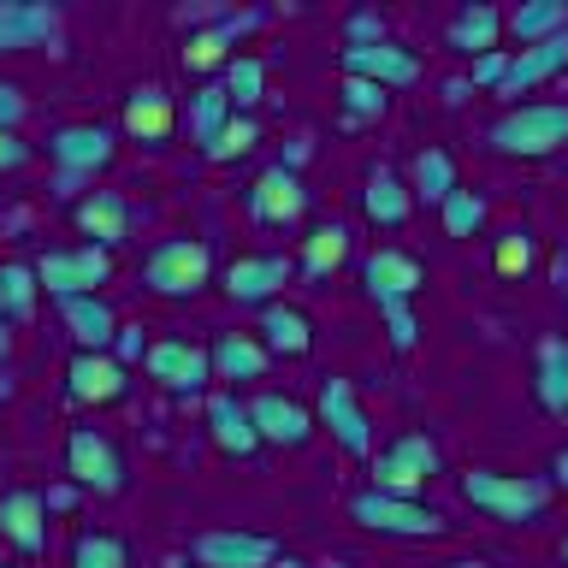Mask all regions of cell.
I'll list each match as a JSON object with an SVG mask.
<instances>
[{
	"label": "cell",
	"instance_id": "cell-1",
	"mask_svg": "<svg viewBox=\"0 0 568 568\" xmlns=\"http://www.w3.org/2000/svg\"><path fill=\"white\" fill-rule=\"evenodd\" d=\"M462 497L504 527H532V521H545V509H550V479L474 468V474H462Z\"/></svg>",
	"mask_w": 568,
	"mask_h": 568
},
{
	"label": "cell",
	"instance_id": "cell-2",
	"mask_svg": "<svg viewBox=\"0 0 568 568\" xmlns=\"http://www.w3.org/2000/svg\"><path fill=\"white\" fill-rule=\"evenodd\" d=\"M213 284V243L207 237H160L142 255V291L166 296V302H190Z\"/></svg>",
	"mask_w": 568,
	"mask_h": 568
},
{
	"label": "cell",
	"instance_id": "cell-3",
	"mask_svg": "<svg viewBox=\"0 0 568 568\" xmlns=\"http://www.w3.org/2000/svg\"><path fill=\"white\" fill-rule=\"evenodd\" d=\"M486 142L509 160H545L568 142V101H521L486 131Z\"/></svg>",
	"mask_w": 568,
	"mask_h": 568
},
{
	"label": "cell",
	"instance_id": "cell-4",
	"mask_svg": "<svg viewBox=\"0 0 568 568\" xmlns=\"http://www.w3.org/2000/svg\"><path fill=\"white\" fill-rule=\"evenodd\" d=\"M349 521L362 532H379V539H444V515L420 497H385V491H355L349 497Z\"/></svg>",
	"mask_w": 568,
	"mask_h": 568
},
{
	"label": "cell",
	"instance_id": "cell-5",
	"mask_svg": "<svg viewBox=\"0 0 568 568\" xmlns=\"http://www.w3.org/2000/svg\"><path fill=\"white\" fill-rule=\"evenodd\" d=\"M65 479L78 491H95V497H119L131 486V468H124V450L113 444V433H101V426H71L65 433Z\"/></svg>",
	"mask_w": 568,
	"mask_h": 568
},
{
	"label": "cell",
	"instance_id": "cell-6",
	"mask_svg": "<svg viewBox=\"0 0 568 568\" xmlns=\"http://www.w3.org/2000/svg\"><path fill=\"white\" fill-rule=\"evenodd\" d=\"M433 474H438V444L426 433H403V438H390L385 450L373 456L367 486L385 491V497H420Z\"/></svg>",
	"mask_w": 568,
	"mask_h": 568
},
{
	"label": "cell",
	"instance_id": "cell-7",
	"mask_svg": "<svg viewBox=\"0 0 568 568\" xmlns=\"http://www.w3.org/2000/svg\"><path fill=\"white\" fill-rule=\"evenodd\" d=\"M36 278H42V296L65 302V296H101V284H113V255L95 243H71V248H48L36 261Z\"/></svg>",
	"mask_w": 568,
	"mask_h": 568
},
{
	"label": "cell",
	"instance_id": "cell-8",
	"mask_svg": "<svg viewBox=\"0 0 568 568\" xmlns=\"http://www.w3.org/2000/svg\"><path fill=\"white\" fill-rule=\"evenodd\" d=\"M314 420H320V426H326V433L337 438V450H344V456H362V462H373V415H367L362 390H355L349 379H337V373H326V379H320Z\"/></svg>",
	"mask_w": 568,
	"mask_h": 568
},
{
	"label": "cell",
	"instance_id": "cell-9",
	"mask_svg": "<svg viewBox=\"0 0 568 568\" xmlns=\"http://www.w3.org/2000/svg\"><path fill=\"white\" fill-rule=\"evenodd\" d=\"M142 373H149L160 390H172V397L190 403L213 385V355H207V344H190V337H154L149 355H142Z\"/></svg>",
	"mask_w": 568,
	"mask_h": 568
},
{
	"label": "cell",
	"instance_id": "cell-10",
	"mask_svg": "<svg viewBox=\"0 0 568 568\" xmlns=\"http://www.w3.org/2000/svg\"><path fill=\"white\" fill-rule=\"evenodd\" d=\"M261 24H266V7L225 12V18H213V24L190 30L184 48H178V60H184V71H195V78H207V71H220V65L237 60V42H243V36H255Z\"/></svg>",
	"mask_w": 568,
	"mask_h": 568
},
{
	"label": "cell",
	"instance_id": "cell-11",
	"mask_svg": "<svg viewBox=\"0 0 568 568\" xmlns=\"http://www.w3.org/2000/svg\"><path fill=\"white\" fill-rule=\"evenodd\" d=\"M65 397L83 408H113L131 397V367L113 349H78L65 362Z\"/></svg>",
	"mask_w": 568,
	"mask_h": 568
},
{
	"label": "cell",
	"instance_id": "cell-12",
	"mask_svg": "<svg viewBox=\"0 0 568 568\" xmlns=\"http://www.w3.org/2000/svg\"><path fill=\"white\" fill-rule=\"evenodd\" d=\"M195 568H273L278 562V545L266 532H237V527H207L190 539V557Z\"/></svg>",
	"mask_w": 568,
	"mask_h": 568
},
{
	"label": "cell",
	"instance_id": "cell-13",
	"mask_svg": "<svg viewBox=\"0 0 568 568\" xmlns=\"http://www.w3.org/2000/svg\"><path fill=\"white\" fill-rule=\"evenodd\" d=\"M337 65H344V78H367V83H379V89L420 83V53L403 48V42H344Z\"/></svg>",
	"mask_w": 568,
	"mask_h": 568
},
{
	"label": "cell",
	"instance_id": "cell-14",
	"mask_svg": "<svg viewBox=\"0 0 568 568\" xmlns=\"http://www.w3.org/2000/svg\"><path fill=\"white\" fill-rule=\"evenodd\" d=\"M119 154V131L101 119H83V124H60V131H48V160L71 178L83 172H101L106 160Z\"/></svg>",
	"mask_w": 568,
	"mask_h": 568
},
{
	"label": "cell",
	"instance_id": "cell-15",
	"mask_svg": "<svg viewBox=\"0 0 568 568\" xmlns=\"http://www.w3.org/2000/svg\"><path fill=\"white\" fill-rule=\"evenodd\" d=\"M302 213H308V184L296 178V166H266L255 184H248V220L255 225H273V231H291Z\"/></svg>",
	"mask_w": 568,
	"mask_h": 568
},
{
	"label": "cell",
	"instance_id": "cell-16",
	"mask_svg": "<svg viewBox=\"0 0 568 568\" xmlns=\"http://www.w3.org/2000/svg\"><path fill=\"white\" fill-rule=\"evenodd\" d=\"M248 420H255L261 444H278V450H302V444H314L320 420L308 403L284 397V390H261V397H248Z\"/></svg>",
	"mask_w": 568,
	"mask_h": 568
},
{
	"label": "cell",
	"instance_id": "cell-17",
	"mask_svg": "<svg viewBox=\"0 0 568 568\" xmlns=\"http://www.w3.org/2000/svg\"><path fill=\"white\" fill-rule=\"evenodd\" d=\"M291 273H296L291 255H237L225 266V296L237 308H273L278 291L291 284Z\"/></svg>",
	"mask_w": 568,
	"mask_h": 568
},
{
	"label": "cell",
	"instance_id": "cell-18",
	"mask_svg": "<svg viewBox=\"0 0 568 568\" xmlns=\"http://www.w3.org/2000/svg\"><path fill=\"white\" fill-rule=\"evenodd\" d=\"M0 539L18 557H42L48 550V491H36V486L0 491Z\"/></svg>",
	"mask_w": 568,
	"mask_h": 568
},
{
	"label": "cell",
	"instance_id": "cell-19",
	"mask_svg": "<svg viewBox=\"0 0 568 568\" xmlns=\"http://www.w3.org/2000/svg\"><path fill=\"white\" fill-rule=\"evenodd\" d=\"M124 136L142 142V149H160L172 131H178V101H172V89L166 83H136L131 95H124Z\"/></svg>",
	"mask_w": 568,
	"mask_h": 568
},
{
	"label": "cell",
	"instance_id": "cell-20",
	"mask_svg": "<svg viewBox=\"0 0 568 568\" xmlns=\"http://www.w3.org/2000/svg\"><path fill=\"white\" fill-rule=\"evenodd\" d=\"M362 284H367L373 308H379V302H415L426 291V266L408 255V248H373L362 261Z\"/></svg>",
	"mask_w": 568,
	"mask_h": 568
},
{
	"label": "cell",
	"instance_id": "cell-21",
	"mask_svg": "<svg viewBox=\"0 0 568 568\" xmlns=\"http://www.w3.org/2000/svg\"><path fill=\"white\" fill-rule=\"evenodd\" d=\"M71 225H78L83 243H95V248L113 255V248L131 237V202H124L119 190H89V195L71 202Z\"/></svg>",
	"mask_w": 568,
	"mask_h": 568
},
{
	"label": "cell",
	"instance_id": "cell-22",
	"mask_svg": "<svg viewBox=\"0 0 568 568\" xmlns=\"http://www.w3.org/2000/svg\"><path fill=\"white\" fill-rule=\"evenodd\" d=\"M562 65H568V30H562V36H550V42H539V48H515V60H509V71H504V83H497L491 95H497V101H509V106H521V95H532L539 83H550Z\"/></svg>",
	"mask_w": 568,
	"mask_h": 568
},
{
	"label": "cell",
	"instance_id": "cell-23",
	"mask_svg": "<svg viewBox=\"0 0 568 568\" xmlns=\"http://www.w3.org/2000/svg\"><path fill=\"white\" fill-rule=\"evenodd\" d=\"M60 36V7L48 0H0V53H30Z\"/></svg>",
	"mask_w": 568,
	"mask_h": 568
},
{
	"label": "cell",
	"instance_id": "cell-24",
	"mask_svg": "<svg viewBox=\"0 0 568 568\" xmlns=\"http://www.w3.org/2000/svg\"><path fill=\"white\" fill-rule=\"evenodd\" d=\"M60 326L71 332V344L78 349H113V337L124 320L113 314V302L106 296H65L60 302Z\"/></svg>",
	"mask_w": 568,
	"mask_h": 568
},
{
	"label": "cell",
	"instance_id": "cell-25",
	"mask_svg": "<svg viewBox=\"0 0 568 568\" xmlns=\"http://www.w3.org/2000/svg\"><path fill=\"white\" fill-rule=\"evenodd\" d=\"M362 213L379 231H403L408 213H415V190H408V178L390 172V166H373L367 184H362Z\"/></svg>",
	"mask_w": 568,
	"mask_h": 568
},
{
	"label": "cell",
	"instance_id": "cell-26",
	"mask_svg": "<svg viewBox=\"0 0 568 568\" xmlns=\"http://www.w3.org/2000/svg\"><path fill=\"white\" fill-rule=\"evenodd\" d=\"M207 438L220 444L225 456H237V462H248L261 450V433H255V420H248V403H237L231 390H213L207 397Z\"/></svg>",
	"mask_w": 568,
	"mask_h": 568
},
{
	"label": "cell",
	"instance_id": "cell-27",
	"mask_svg": "<svg viewBox=\"0 0 568 568\" xmlns=\"http://www.w3.org/2000/svg\"><path fill=\"white\" fill-rule=\"evenodd\" d=\"M532 403L568 420V337L557 332L539 337V349H532Z\"/></svg>",
	"mask_w": 568,
	"mask_h": 568
},
{
	"label": "cell",
	"instance_id": "cell-28",
	"mask_svg": "<svg viewBox=\"0 0 568 568\" xmlns=\"http://www.w3.org/2000/svg\"><path fill=\"white\" fill-rule=\"evenodd\" d=\"M207 355H213V379H225V385H248V379H261L266 373V344L261 337H248V332H220L207 344Z\"/></svg>",
	"mask_w": 568,
	"mask_h": 568
},
{
	"label": "cell",
	"instance_id": "cell-29",
	"mask_svg": "<svg viewBox=\"0 0 568 568\" xmlns=\"http://www.w3.org/2000/svg\"><path fill=\"white\" fill-rule=\"evenodd\" d=\"M444 42H450L456 53H468V60H479V53H491L497 42H504V12H497L491 0H468V7L450 18Z\"/></svg>",
	"mask_w": 568,
	"mask_h": 568
},
{
	"label": "cell",
	"instance_id": "cell-30",
	"mask_svg": "<svg viewBox=\"0 0 568 568\" xmlns=\"http://www.w3.org/2000/svg\"><path fill=\"white\" fill-rule=\"evenodd\" d=\"M261 344H266V355L302 362L314 349V320L302 308H291V302H273V308H261Z\"/></svg>",
	"mask_w": 568,
	"mask_h": 568
},
{
	"label": "cell",
	"instance_id": "cell-31",
	"mask_svg": "<svg viewBox=\"0 0 568 568\" xmlns=\"http://www.w3.org/2000/svg\"><path fill=\"white\" fill-rule=\"evenodd\" d=\"M408 190H415V202L426 207H444V195L462 190V178H456V160L438 149V142H426V149L408 160Z\"/></svg>",
	"mask_w": 568,
	"mask_h": 568
},
{
	"label": "cell",
	"instance_id": "cell-32",
	"mask_svg": "<svg viewBox=\"0 0 568 568\" xmlns=\"http://www.w3.org/2000/svg\"><path fill=\"white\" fill-rule=\"evenodd\" d=\"M504 30L521 48H539V42H550V36L568 30V0H521L515 12H504Z\"/></svg>",
	"mask_w": 568,
	"mask_h": 568
},
{
	"label": "cell",
	"instance_id": "cell-33",
	"mask_svg": "<svg viewBox=\"0 0 568 568\" xmlns=\"http://www.w3.org/2000/svg\"><path fill=\"white\" fill-rule=\"evenodd\" d=\"M0 308H7L12 326H30L36 308H42V278H36L30 261H0Z\"/></svg>",
	"mask_w": 568,
	"mask_h": 568
},
{
	"label": "cell",
	"instance_id": "cell-34",
	"mask_svg": "<svg viewBox=\"0 0 568 568\" xmlns=\"http://www.w3.org/2000/svg\"><path fill=\"white\" fill-rule=\"evenodd\" d=\"M344 261H349V225L326 220V225H314L308 237H302V255H296V266H302V273H314V278H332Z\"/></svg>",
	"mask_w": 568,
	"mask_h": 568
},
{
	"label": "cell",
	"instance_id": "cell-35",
	"mask_svg": "<svg viewBox=\"0 0 568 568\" xmlns=\"http://www.w3.org/2000/svg\"><path fill=\"white\" fill-rule=\"evenodd\" d=\"M71 568H131V539L113 527H83L71 539Z\"/></svg>",
	"mask_w": 568,
	"mask_h": 568
},
{
	"label": "cell",
	"instance_id": "cell-36",
	"mask_svg": "<svg viewBox=\"0 0 568 568\" xmlns=\"http://www.w3.org/2000/svg\"><path fill=\"white\" fill-rule=\"evenodd\" d=\"M231 113H237V106H231L225 83H202V89L190 95V136L207 149V142H213V136H220L225 124H231Z\"/></svg>",
	"mask_w": 568,
	"mask_h": 568
},
{
	"label": "cell",
	"instance_id": "cell-37",
	"mask_svg": "<svg viewBox=\"0 0 568 568\" xmlns=\"http://www.w3.org/2000/svg\"><path fill=\"white\" fill-rule=\"evenodd\" d=\"M220 83H225V95H231L237 113H255L261 95H266V60H261V53H237V60L225 65Z\"/></svg>",
	"mask_w": 568,
	"mask_h": 568
},
{
	"label": "cell",
	"instance_id": "cell-38",
	"mask_svg": "<svg viewBox=\"0 0 568 568\" xmlns=\"http://www.w3.org/2000/svg\"><path fill=\"white\" fill-rule=\"evenodd\" d=\"M491 266L504 278H527L532 266H539V237H532L527 225H509L504 237H497V248H491Z\"/></svg>",
	"mask_w": 568,
	"mask_h": 568
},
{
	"label": "cell",
	"instance_id": "cell-39",
	"mask_svg": "<svg viewBox=\"0 0 568 568\" xmlns=\"http://www.w3.org/2000/svg\"><path fill=\"white\" fill-rule=\"evenodd\" d=\"M438 220H444V237H479V231H486V195L479 190H450L444 207H438Z\"/></svg>",
	"mask_w": 568,
	"mask_h": 568
},
{
	"label": "cell",
	"instance_id": "cell-40",
	"mask_svg": "<svg viewBox=\"0 0 568 568\" xmlns=\"http://www.w3.org/2000/svg\"><path fill=\"white\" fill-rule=\"evenodd\" d=\"M255 142H261V124H255V113H231V124H225V131L207 142L202 154H207V160H220V166H225V160H243L248 149H255Z\"/></svg>",
	"mask_w": 568,
	"mask_h": 568
},
{
	"label": "cell",
	"instance_id": "cell-41",
	"mask_svg": "<svg viewBox=\"0 0 568 568\" xmlns=\"http://www.w3.org/2000/svg\"><path fill=\"white\" fill-rule=\"evenodd\" d=\"M337 95H344V113H349V124H362V119H379L385 106H390V89L367 83V78H344V83H337Z\"/></svg>",
	"mask_w": 568,
	"mask_h": 568
},
{
	"label": "cell",
	"instance_id": "cell-42",
	"mask_svg": "<svg viewBox=\"0 0 568 568\" xmlns=\"http://www.w3.org/2000/svg\"><path fill=\"white\" fill-rule=\"evenodd\" d=\"M379 320H385V337H390V349L408 355L420 344V320H415V302H379Z\"/></svg>",
	"mask_w": 568,
	"mask_h": 568
},
{
	"label": "cell",
	"instance_id": "cell-43",
	"mask_svg": "<svg viewBox=\"0 0 568 568\" xmlns=\"http://www.w3.org/2000/svg\"><path fill=\"white\" fill-rule=\"evenodd\" d=\"M509 60H515V48L479 53V60H474V83H479V89H497V83H504V71H509Z\"/></svg>",
	"mask_w": 568,
	"mask_h": 568
},
{
	"label": "cell",
	"instance_id": "cell-44",
	"mask_svg": "<svg viewBox=\"0 0 568 568\" xmlns=\"http://www.w3.org/2000/svg\"><path fill=\"white\" fill-rule=\"evenodd\" d=\"M30 119V101L18 83H0V131H18V124Z\"/></svg>",
	"mask_w": 568,
	"mask_h": 568
},
{
	"label": "cell",
	"instance_id": "cell-45",
	"mask_svg": "<svg viewBox=\"0 0 568 568\" xmlns=\"http://www.w3.org/2000/svg\"><path fill=\"white\" fill-rule=\"evenodd\" d=\"M113 355L124 367H136L142 355H149V337H142V326H119V337H113Z\"/></svg>",
	"mask_w": 568,
	"mask_h": 568
},
{
	"label": "cell",
	"instance_id": "cell-46",
	"mask_svg": "<svg viewBox=\"0 0 568 568\" xmlns=\"http://www.w3.org/2000/svg\"><path fill=\"white\" fill-rule=\"evenodd\" d=\"M30 142L18 136V131H0V172H18V166H30Z\"/></svg>",
	"mask_w": 568,
	"mask_h": 568
},
{
	"label": "cell",
	"instance_id": "cell-47",
	"mask_svg": "<svg viewBox=\"0 0 568 568\" xmlns=\"http://www.w3.org/2000/svg\"><path fill=\"white\" fill-rule=\"evenodd\" d=\"M349 42H385V24L373 12H355L349 18Z\"/></svg>",
	"mask_w": 568,
	"mask_h": 568
},
{
	"label": "cell",
	"instance_id": "cell-48",
	"mask_svg": "<svg viewBox=\"0 0 568 568\" xmlns=\"http://www.w3.org/2000/svg\"><path fill=\"white\" fill-rule=\"evenodd\" d=\"M71 504H78V486H71V479H65V486H48V515L53 509H71Z\"/></svg>",
	"mask_w": 568,
	"mask_h": 568
},
{
	"label": "cell",
	"instance_id": "cell-49",
	"mask_svg": "<svg viewBox=\"0 0 568 568\" xmlns=\"http://www.w3.org/2000/svg\"><path fill=\"white\" fill-rule=\"evenodd\" d=\"M550 491H568V444L550 456Z\"/></svg>",
	"mask_w": 568,
	"mask_h": 568
},
{
	"label": "cell",
	"instance_id": "cell-50",
	"mask_svg": "<svg viewBox=\"0 0 568 568\" xmlns=\"http://www.w3.org/2000/svg\"><path fill=\"white\" fill-rule=\"evenodd\" d=\"M7 355H12V320H7V308H0V367H7Z\"/></svg>",
	"mask_w": 568,
	"mask_h": 568
},
{
	"label": "cell",
	"instance_id": "cell-51",
	"mask_svg": "<svg viewBox=\"0 0 568 568\" xmlns=\"http://www.w3.org/2000/svg\"><path fill=\"white\" fill-rule=\"evenodd\" d=\"M444 568H491L486 557H456V562H444Z\"/></svg>",
	"mask_w": 568,
	"mask_h": 568
},
{
	"label": "cell",
	"instance_id": "cell-52",
	"mask_svg": "<svg viewBox=\"0 0 568 568\" xmlns=\"http://www.w3.org/2000/svg\"><path fill=\"white\" fill-rule=\"evenodd\" d=\"M273 568H308V562H302V557H278Z\"/></svg>",
	"mask_w": 568,
	"mask_h": 568
},
{
	"label": "cell",
	"instance_id": "cell-53",
	"mask_svg": "<svg viewBox=\"0 0 568 568\" xmlns=\"http://www.w3.org/2000/svg\"><path fill=\"white\" fill-rule=\"evenodd\" d=\"M326 568H349V562H326Z\"/></svg>",
	"mask_w": 568,
	"mask_h": 568
},
{
	"label": "cell",
	"instance_id": "cell-54",
	"mask_svg": "<svg viewBox=\"0 0 568 568\" xmlns=\"http://www.w3.org/2000/svg\"><path fill=\"white\" fill-rule=\"evenodd\" d=\"M562 562H568V539H562Z\"/></svg>",
	"mask_w": 568,
	"mask_h": 568
},
{
	"label": "cell",
	"instance_id": "cell-55",
	"mask_svg": "<svg viewBox=\"0 0 568 568\" xmlns=\"http://www.w3.org/2000/svg\"><path fill=\"white\" fill-rule=\"evenodd\" d=\"M178 568H195V562H178Z\"/></svg>",
	"mask_w": 568,
	"mask_h": 568
},
{
	"label": "cell",
	"instance_id": "cell-56",
	"mask_svg": "<svg viewBox=\"0 0 568 568\" xmlns=\"http://www.w3.org/2000/svg\"><path fill=\"white\" fill-rule=\"evenodd\" d=\"M0 568H18V562H0Z\"/></svg>",
	"mask_w": 568,
	"mask_h": 568
}]
</instances>
